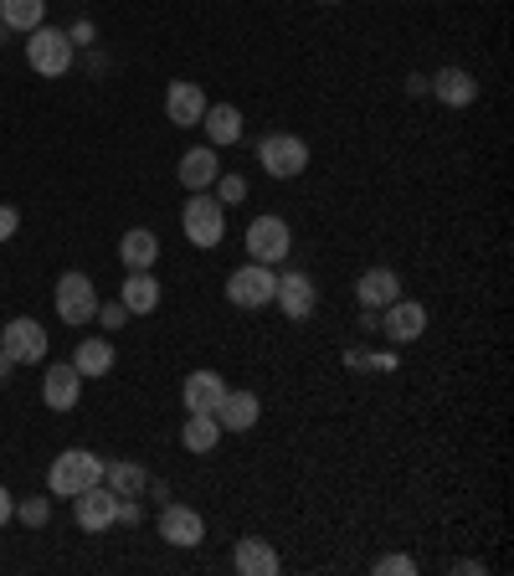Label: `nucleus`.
<instances>
[{
	"label": "nucleus",
	"instance_id": "obj_20",
	"mask_svg": "<svg viewBox=\"0 0 514 576\" xmlns=\"http://www.w3.org/2000/svg\"><path fill=\"white\" fill-rule=\"evenodd\" d=\"M118 304H124L129 314L160 310V283H155V273H149V268H129V279H124V289H118Z\"/></svg>",
	"mask_w": 514,
	"mask_h": 576
},
{
	"label": "nucleus",
	"instance_id": "obj_29",
	"mask_svg": "<svg viewBox=\"0 0 514 576\" xmlns=\"http://www.w3.org/2000/svg\"><path fill=\"white\" fill-rule=\"evenodd\" d=\"M242 196H248V180L242 176H217V201L221 207H237Z\"/></svg>",
	"mask_w": 514,
	"mask_h": 576
},
{
	"label": "nucleus",
	"instance_id": "obj_18",
	"mask_svg": "<svg viewBox=\"0 0 514 576\" xmlns=\"http://www.w3.org/2000/svg\"><path fill=\"white\" fill-rule=\"evenodd\" d=\"M355 299H360V310H386L391 299H401V279L391 268H366L355 279Z\"/></svg>",
	"mask_w": 514,
	"mask_h": 576
},
{
	"label": "nucleus",
	"instance_id": "obj_25",
	"mask_svg": "<svg viewBox=\"0 0 514 576\" xmlns=\"http://www.w3.org/2000/svg\"><path fill=\"white\" fill-rule=\"evenodd\" d=\"M118 258L129 268H155V258H160V237L149 232V227H134V232H124V242H118Z\"/></svg>",
	"mask_w": 514,
	"mask_h": 576
},
{
	"label": "nucleus",
	"instance_id": "obj_33",
	"mask_svg": "<svg viewBox=\"0 0 514 576\" xmlns=\"http://www.w3.org/2000/svg\"><path fill=\"white\" fill-rule=\"evenodd\" d=\"M114 520H124V525H139V500H118V515Z\"/></svg>",
	"mask_w": 514,
	"mask_h": 576
},
{
	"label": "nucleus",
	"instance_id": "obj_21",
	"mask_svg": "<svg viewBox=\"0 0 514 576\" xmlns=\"http://www.w3.org/2000/svg\"><path fill=\"white\" fill-rule=\"evenodd\" d=\"M180 397H186V412H217L221 397H227V381L217 370H191L186 386H180Z\"/></svg>",
	"mask_w": 514,
	"mask_h": 576
},
{
	"label": "nucleus",
	"instance_id": "obj_36",
	"mask_svg": "<svg viewBox=\"0 0 514 576\" xmlns=\"http://www.w3.org/2000/svg\"><path fill=\"white\" fill-rule=\"evenodd\" d=\"M6 31H11V27H6V21H0V42H6Z\"/></svg>",
	"mask_w": 514,
	"mask_h": 576
},
{
	"label": "nucleus",
	"instance_id": "obj_10",
	"mask_svg": "<svg viewBox=\"0 0 514 576\" xmlns=\"http://www.w3.org/2000/svg\"><path fill=\"white\" fill-rule=\"evenodd\" d=\"M427 329V310L417 304V299H391L386 304V320H381V335L391 345H417Z\"/></svg>",
	"mask_w": 514,
	"mask_h": 576
},
{
	"label": "nucleus",
	"instance_id": "obj_22",
	"mask_svg": "<svg viewBox=\"0 0 514 576\" xmlns=\"http://www.w3.org/2000/svg\"><path fill=\"white\" fill-rule=\"evenodd\" d=\"M201 129L211 145H237L242 139V114H237V104H206Z\"/></svg>",
	"mask_w": 514,
	"mask_h": 576
},
{
	"label": "nucleus",
	"instance_id": "obj_26",
	"mask_svg": "<svg viewBox=\"0 0 514 576\" xmlns=\"http://www.w3.org/2000/svg\"><path fill=\"white\" fill-rule=\"evenodd\" d=\"M103 484L114 489L118 500H134V494H145V469L139 463H103Z\"/></svg>",
	"mask_w": 514,
	"mask_h": 576
},
{
	"label": "nucleus",
	"instance_id": "obj_32",
	"mask_svg": "<svg viewBox=\"0 0 514 576\" xmlns=\"http://www.w3.org/2000/svg\"><path fill=\"white\" fill-rule=\"evenodd\" d=\"M15 227H21V211H15V207H0V242H6V237H15Z\"/></svg>",
	"mask_w": 514,
	"mask_h": 576
},
{
	"label": "nucleus",
	"instance_id": "obj_8",
	"mask_svg": "<svg viewBox=\"0 0 514 576\" xmlns=\"http://www.w3.org/2000/svg\"><path fill=\"white\" fill-rule=\"evenodd\" d=\"M0 350L11 355L15 366H36V360H46V329L21 314L11 325H0Z\"/></svg>",
	"mask_w": 514,
	"mask_h": 576
},
{
	"label": "nucleus",
	"instance_id": "obj_28",
	"mask_svg": "<svg viewBox=\"0 0 514 576\" xmlns=\"http://www.w3.org/2000/svg\"><path fill=\"white\" fill-rule=\"evenodd\" d=\"M15 515H21L27 531H42L46 520H52V504H46V500H27V504H15Z\"/></svg>",
	"mask_w": 514,
	"mask_h": 576
},
{
	"label": "nucleus",
	"instance_id": "obj_11",
	"mask_svg": "<svg viewBox=\"0 0 514 576\" xmlns=\"http://www.w3.org/2000/svg\"><path fill=\"white\" fill-rule=\"evenodd\" d=\"M314 299H319V289H314V279L308 273H279V289H273V304H279L289 320H308L314 314Z\"/></svg>",
	"mask_w": 514,
	"mask_h": 576
},
{
	"label": "nucleus",
	"instance_id": "obj_35",
	"mask_svg": "<svg viewBox=\"0 0 514 576\" xmlns=\"http://www.w3.org/2000/svg\"><path fill=\"white\" fill-rule=\"evenodd\" d=\"M11 370H15V360H11V355H6V350H0V381H6Z\"/></svg>",
	"mask_w": 514,
	"mask_h": 576
},
{
	"label": "nucleus",
	"instance_id": "obj_31",
	"mask_svg": "<svg viewBox=\"0 0 514 576\" xmlns=\"http://www.w3.org/2000/svg\"><path fill=\"white\" fill-rule=\"evenodd\" d=\"M93 320H98L103 329H124V320H129V310H124V304H98V314H93Z\"/></svg>",
	"mask_w": 514,
	"mask_h": 576
},
{
	"label": "nucleus",
	"instance_id": "obj_13",
	"mask_svg": "<svg viewBox=\"0 0 514 576\" xmlns=\"http://www.w3.org/2000/svg\"><path fill=\"white\" fill-rule=\"evenodd\" d=\"M165 114H170V124L176 129H196L201 124V114H206V93H201V83H170L165 88Z\"/></svg>",
	"mask_w": 514,
	"mask_h": 576
},
{
	"label": "nucleus",
	"instance_id": "obj_14",
	"mask_svg": "<svg viewBox=\"0 0 514 576\" xmlns=\"http://www.w3.org/2000/svg\"><path fill=\"white\" fill-rule=\"evenodd\" d=\"M211 417L221 422V432H248V428H258L263 401H258V391H232V386H227V397H221V407Z\"/></svg>",
	"mask_w": 514,
	"mask_h": 576
},
{
	"label": "nucleus",
	"instance_id": "obj_6",
	"mask_svg": "<svg viewBox=\"0 0 514 576\" xmlns=\"http://www.w3.org/2000/svg\"><path fill=\"white\" fill-rule=\"evenodd\" d=\"M289 248H294V232H289V222H283V217H252V222H248L252 263L279 268L283 258H289Z\"/></svg>",
	"mask_w": 514,
	"mask_h": 576
},
{
	"label": "nucleus",
	"instance_id": "obj_9",
	"mask_svg": "<svg viewBox=\"0 0 514 576\" xmlns=\"http://www.w3.org/2000/svg\"><path fill=\"white\" fill-rule=\"evenodd\" d=\"M114 515H118V494L108 484H93L83 489V494H73V520H77V531H114Z\"/></svg>",
	"mask_w": 514,
	"mask_h": 576
},
{
	"label": "nucleus",
	"instance_id": "obj_34",
	"mask_svg": "<svg viewBox=\"0 0 514 576\" xmlns=\"http://www.w3.org/2000/svg\"><path fill=\"white\" fill-rule=\"evenodd\" d=\"M6 520H15V500H11V489L0 484V525H6Z\"/></svg>",
	"mask_w": 514,
	"mask_h": 576
},
{
	"label": "nucleus",
	"instance_id": "obj_17",
	"mask_svg": "<svg viewBox=\"0 0 514 576\" xmlns=\"http://www.w3.org/2000/svg\"><path fill=\"white\" fill-rule=\"evenodd\" d=\"M176 170H180V186H186V191H211L221 176V160L211 145H201V149H186Z\"/></svg>",
	"mask_w": 514,
	"mask_h": 576
},
{
	"label": "nucleus",
	"instance_id": "obj_4",
	"mask_svg": "<svg viewBox=\"0 0 514 576\" xmlns=\"http://www.w3.org/2000/svg\"><path fill=\"white\" fill-rule=\"evenodd\" d=\"M258 165H263L273 180H294L308 170V145L298 134H268L258 145Z\"/></svg>",
	"mask_w": 514,
	"mask_h": 576
},
{
	"label": "nucleus",
	"instance_id": "obj_27",
	"mask_svg": "<svg viewBox=\"0 0 514 576\" xmlns=\"http://www.w3.org/2000/svg\"><path fill=\"white\" fill-rule=\"evenodd\" d=\"M46 15V0H0V21L11 31H36Z\"/></svg>",
	"mask_w": 514,
	"mask_h": 576
},
{
	"label": "nucleus",
	"instance_id": "obj_37",
	"mask_svg": "<svg viewBox=\"0 0 514 576\" xmlns=\"http://www.w3.org/2000/svg\"><path fill=\"white\" fill-rule=\"evenodd\" d=\"M319 6H339V0H319Z\"/></svg>",
	"mask_w": 514,
	"mask_h": 576
},
{
	"label": "nucleus",
	"instance_id": "obj_12",
	"mask_svg": "<svg viewBox=\"0 0 514 576\" xmlns=\"http://www.w3.org/2000/svg\"><path fill=\"white\" fill-rule=\"evenodd\" d=\"M160 541H170V546H201L206 520L196 515L191 504H165L160 510Z\"/></svg>",
	"mask_w": 514,
	"mask_h": 576
},
{
	"label": "nucleus",
	"instance_id": "obj_15",
	"mask_svg": "<svg viewBox=\"0 0 514 576\" xmlns=\"http://www.w3.org/2000/svg\"><path fill=\"white\" fill-rule=\"evenodd\" d=\"M42 401L52 407V412H73L77 401H83V376H77L73 360H67V366H52V370H46Z\"/></svg>",
	"mask_w": 514,
	"mask_h": 576
},
{
	"label": "nucleus",
	"instance_id": "obj_24",
	"mask_svg": "<svg viewBox=\"0 0 514 576\" xmlns=\"http://www.w3.org/2000/svg\"><path fill=\"white\" fill-rule=\"evenodd\" d=\"M180 443L191 448V453H217L221 422L211 412H191V417H186V428H180Z\"/></svg>",
	"mask_w": 514,
	"mask_h": 576
},
{
	"label": "nucleus",
	"instance_id": "obj_3",
	"mask_svg": "<svg viewBox=\"0 0 514 576\" xmlns=\"http://www.w3.org/2000/svg\"><path fill=\"white\" fill-rule=\"evenodd\" d=\"M27 62H31V73L62 77L67 67H73V36L42 21L36 31H27Z\"/></svg>",
	"mask_w": 514,
	"mask_h": 576
},
{
	"label": "nucleus",
	"instance_id": "obj_5",
	"mask_svg": "<svg viewBox=\"0 0 514 576\" xmlns=\"http://www.w3.org/2000/svg\"><path fill=\"white\" fill-rule=\"evenodd\" d=\"M98 314V289H93L88 273H62L57 279V320L62 325H88Z\"/></svg>",
	"mask_w": 514,
	"mask_h": 576
},
{
	"label": "nucleus",
	"instance_id": "obj_30",
	"mask_svg": "<svg viewBox=\"0 0 514 576\" xmlns=\"http://www.w3.org/2000/svg\"><path fill=\"white\" fill-rule=\"evenodd\" d=\"M370 572L376 576H417V562H411V556H381Z\"/></svg>",
	"mask_w": 514,
	"mask_h": 576
},
{
	"label": "nucleus",
	"instance_id": "obj_1",
	"mask_svg": "<svg viewBox=\"0 0 514 576\" xmlns=\"http://www.w3.org/2000/svg\"><path fill=\"white\" fill-rule=\"evenodd\" d=\"M103 484V459L98 453H88V448H67V453H57V463L46 469V489L57 494V500H73V494H83V489Z\"/></svg>",
	"mask_w": 514,
	"mask_h": 576
},
{
	"label": "nucleus",
	"instance_id": "obj_23",
	"mask_svg": "<svg viewBox=\"0 0 514 576\" xmlns=\"http://www.w3.org/2000/svg\"><path fill=\"white\" fill-rule=\"evenodd\" d=\"M73 366H77V376H83V381H88V376H114V345L103 341V335H88V341L77 345Z\"/></svg>",
	"mask_w": 514,
	"mask_h": 576
},
{
	"label": "nucleus",
	"instance_id": "obj_7",
	"mask_svg": "<svg viewBox=\"0 0 514 576\" xmlns=\"http://www.w3.org/2000/svg\"><path fill=\"white\" fill-rule=\"evenodd\" d=\"M273 289H279V273L268 263H248L227 279V299H232L237 310H263V304H273Z\"/></svg>",
	"mask_w": 514,
	"mask_h": 576
},
{
	"label": "nucleus",
	"instance_id": "obj_19",
	"mask_svg": "<svg viewBox=\"0 0 514 576\" xmlns=\"http://www.w3.org/2000/svg\"><path fill=\"white\" fill-rule=\"evenodd\" d=\"M427 88H432V98H438V104H448V108H469L473 98H479V83H473L469 67H442V73L432 77Z\"/></svg>",
	"mask_w": 514,
	"mask_h": 576
},
{
	"label": "nucleus",
	"instance_id": "obj_2",
	"mask_svg": "<svg viewBox=\"0 0 514 576\" xmlns=\"http://www.w3.org/2000/svg\"><path fill=\"white\" fill-rule=\"evenodd\" d=\"M180 232H186L191 248H217L221 237H227V207H221L217 196L191 191V201L180 207Z\"/></svg>",
	"mask_w": 514,
	"mask_h": 576
},
{
	"label": "nucleus",
	"instance_id": "obj_16",
	"mask_svg": "<svg viewBox=\"0 0 514 576\" xmlns=\"http://www.w3.org/2000/svg\"><path fill=\"white\" fill-rule=\"evenodd\" d=\"M232 566L242 576H279V551L268 546L263 535H242L232 546Z\"/></svg>",
	"mask_w": 514,
	"mask_h": 576
}]
</instances>
